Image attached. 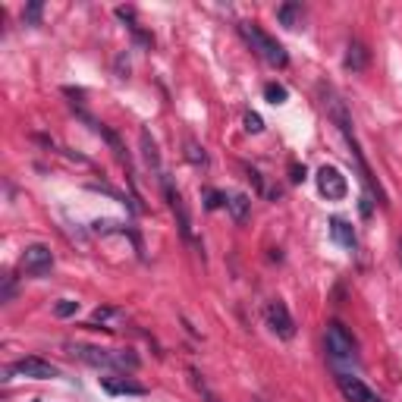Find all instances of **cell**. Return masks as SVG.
<instances>
[{
  "instance_id": "obj_1",
  "label": "cell",
  "mask_w": 402,
  "mask_h": 402,
  "mask_svg": "<svg viewBox=\"0 0 402 402\" xmlns=\"http://www.w3.org/2000/svg\"><path fill=\"white\" fill-rule=\"evenodd\" d=\"M324 107H327V113H330V120L336 123V129L342 133V138H346V145L352 148V157H355L358 170H362V182H364V189H368V192L374 195V199H377L380 204H386V195L380 192V186L374 182V177H371L368 164H364L362 148H358V138H355V129H352V120H349L346 104H342V98H340V94H336L333 89H324Z\"/></svg>"
},
{
  "instance_id": "obj_2",
  "label": "cell",
  "mask_w": 402,
  "mask_h": 402,
  "mask_svg": "<svg viewBox=\"0 0 402 402\" xmlns=\"http://www.w3.org/2000/svg\"><path fill=\"white\" fill-rule=\"evenodd\" d=\"M239 35H242L248 45H252L255 54H258L261 60H267L270 67H280V69H283V67L289 63L286 48H283L277 38H270V35H267L261 26H255V23H239Z\"/></svg>"
},
{
  "instance_id": "obj_3",
  "label": "cell",
  "mask_w": 402,
  "mask_h": 402,
  "mask_svg": "<svg viewBox=\"0 0 402 402\" xmlns=\"http://www.w3.org/2000/svg\"><path fill=\"white\" fill-rule=\"evenodd\" d=\"M76 355L94 368H120V371H135L138 358L133 352H111V349H94V346H76Z\"/></svg>"
},
{
  "instance_id": "obj_4",
  "label": "cell",
  "mask_w": 402,
  "mask_h": 402,
  "mask_svg": "<svg viewBox=\"0 0 402 402\" xmlns=\"http://www.w3.org/2000/svg\"><path fill=\"white\" fill-rule=\"evenodd\" d=\"M324 342H327V352H330L333 362H355V340L346 330V324L330 320L324 333Z\"/></svg>"
},
{
  "instance_id": "obj_5",
  "label": "cell",
  "mask_w": 402,
  "mask_h": 402,
  "mask_svg": "<svg viewBox=\"0 0 402 402\" xmlns=\"http://www.w3.org/2000/svg\"><path fill=\"white\" fill-rule=\"evenodd\" d=\"M318 189H320V195H324L327 201H342L349 195V179L342 177L340 167L324 164L318 170Z\"/></svg>"
},
{
  "instance_id": "obj_6",
  "label": "cell",
  "mask_w": 402,
  "mask_h": 402,
  "mask_svg": "<svg viewBox=\"0 0 402 402\" xmlns=\"http://www.w3.org/2000/svg\"><path fill=\"white\" fill-rule=\"evenodd\" d=\"M13 374L28 377V380H50V377L60 374V371H57L50 362H45V358L26 355V358H19V362H13L10 368H6V377H13Z\"/></svg>"
},
{
  "instance_id": "obj_7",
  "label": "cell",
  "mask_w": 402,
  "mask_h": 402,
  "mask_svg": "<svg viewBox=\"0 0 402 402\" xmlns=\"http://www.w3.org/2000/svg\"><path fill=\"white\" fill-rule=\"evenodd\" d=\"M264 318H267V327H270V330H274L277 336H280V340H292V336H296V320H292L286 302H280V298L267 302Z\"/></svg>"
},
{
  "instance_id": "obj_8",
  "label": "cell",
  "mask_w": 402,
  "mask_h": 402,
  "mask_svg": "<svg viewBox=\"0 0 402 402\" xmlns=\"http://www.w3.org/2000/svg\"><path fill=\"white\" fill-rule=\"evenodd\" d=\"M19 264H23L28 277H48L50 267H54V252L48 245H26Z\"/></svg>"
},
{
  "instance_id": "obj_9",
  "label": "cell",
  "mask_w": 402,
  "mask_h": 402,
  "mask_svg": "<svg viewBox=\"0 0 402 402\" xmlns=\"http://www.w3.org/2000/svg\"><path fill=\"white\" fill-rule=\"evenodd\" d=\"M336 386L340 393L346 396V402H380L377 393L364 384L362 377H352V374H336Z\"/></svg>"
},
{
  "instance_id": "obj_10",
  "label": "cell",
  "mask_w": 402,
  "mask_h": 402,
  "mask_svg": "<svg viewBox=\"0 0 402 402\" xmlns=\"http://www.w3.org/2000/svg\"><path fill=\"white\" fill-rule=\"evenodd\" d=\"M164 195H167V204H170L173 217H177V226H179L182 239H192V217H189L186 201H182V195L177 192V189H173L170 179H164Z\"/></svg>"
},
{
  "instance_id": "obj_11",
  "label": "cell",
  "mask_w": 402,
  "mask_h": 402,
  "mask_svg": "<svg viewBox=\"0 0 402 402\" xmlns=\"http://www.w3.org/2000/svg\"><path fill=\"white\" fill-rule=\"evenodd\" d=\"M368 60H371L368 48H364L362 41H352V45L346 48V60H342V67L352 69V72H364L368 69Z\"/></svg>"
},
{
  "instance_id": "obj_12",
  "label": "cell",
  "mask_w": 402,
  "mask_h": 402,
  "mask_svg": "<svg viewBox=\"0 0 402 402\" xmlns=\"http://www.w3.org/2000/svg\"><path fill=\"white\" fill-rule=\"evenodd\" d=\"M226 211H230V217L236 223H245L248 217H252V199L248 195H230V201H226Z\"/></svg>"
},
{
  "instance_id": "obj_13",
  "label": "cell",
  "mask_w": 402,
  "mask_h": 402,
  "mask_svg": "<svg viewBox=\"0 0 402 402\" xmlns=\"http://www.w3.org/2000/svg\"><path fill=\"white\" fill-rule=\"evenodd\" d=\"M101 386H104L107 393H113V396H142L145 393V386L129 384V380H113V377H104L101 380Z\"/></svg>"
},
{
  "instance_id": "obj_14",
  "label": "cell",
  "mask_w": 402,
  "mask_h": 402,
  "mask_svg": "<svg viewBox=\"0 0 402 402\" xmlns=\"http://www.w3.org/2000/svg\"><path fill=\"white\" fill-rule=\"evenodd\" d=\"M330 236L342 248H355V230L346 220H342V217H333V220H330Z\"/></svg>"
},
{
  "instance_id": "obj_15",
  "label": "cell",
  "mask_w": 402,
  "mask_h": 402,
  "mask_svg": "<svg viewBox=\"0 0 402 402\" xmlns=\"http://www.w3.org/2000/svg\"><path fill=\"white\" fill-rule=\"evenodd\" d=\"M138 142H142V151H145V164H148L151 170H160V155H157V145H155V138L148 135V129H142V135H138Z\"/></svg>"
},
{
  "instance_id": "obj_16",
  "label": "cell",
  "mask_w": 402,
  "mask_h": 402,
  "mask_svg": "<svg viewBox=\"0 0 402 402\" xmlns=\"http://www.w3.org/2000/svg\"><path fill=\"white\" fill-rule=\"evenodd\" d=\"M277 19L286 28H296L298 19H302V4H283L280 10H277Z\"/></svg>"
},
{
  "instance_id": "obj_17",
  "label": "cell",
  "mask_w": 402,
  "mask_h": 402,
  "mask_svg": "<svg viewBox=\"0 0 402 402\" xmlns=\"http://www.w3.org/2000/svg\"><path fill=\"white\" fill-rule=\"evenodd\" d=\"M186 157H189V164H195V167H208V155H204V148L195 138H186Z\"/></svg>"
},
{
  "instance_id": "obj_18",
  "label": "cell",
  "mask_w": 402,
  "mask_h": 402,
  "mask_svg": "<svg viewBox=\"0 0 402 402\" xmlns=\"http://www.w3.org/2000/svg\"><path fill=\"white\" fill-rule=\"evenodd\" d=\"M189 377H192V386H195V390H199V396H201L204 402H220V399L214 396V390H211V386H208V384H204V380H201V374H199V371H189Z\"/></svg>"
},
{
  "instance_id": "obj_19",
  "label": "cell",
  "mask_w": 402,
  "mask_h": 402,
  "mask_svg": "<svg viewBox=\"0 0 402 402\" xmlns=\"http://www.w3.org/2000/svg\"><path fill=\"white\" fill-rule=\"evenodd\" d=\"M264 98L270 101V104H286V89L277 82H267L264 85Z\"/></svg>"
},
{
  "instance_id": "obj_20",
  "label": "cell",
  "mask_w": 402,
  "mask_h": 402,
  "mask_svg": "<svg viewBox=\"0 0 402 402\" xmlns=\"http://www.w3.org/2000/svg\"><path fill=\"white\" fill-rule=\"evenodd\" d=\"M223 204H226V195L223 192H217V189H204V208L217 211V208H223Z\"/></svg>"
},
{
  "instance_id": "obj_21",
  "label": "cell",
  "mask_w": 402,
  "mask_h": 402,
  "mask_svg": "<svg viewBox=\"0 0 402 402\" xmlns=\"http://www.w3.org/2000/svg\"><path fill=\"white\" fill-rule=\"evenodd\" d=\"M41 10H45V4H41V0H35V4H28L26 10H23V19L28 26H38L41 23Z\"/></svg>"
},
{
  "instance_id": "obj_22",
  "label": "cell",
  "mask_w": 402,
  "mask_h": 402,
  "mask_svg": "<svg viewBox=\"0 0 402 402\" xmlns=\"http://www.w3.org/2000/svg\"><path fill=\"white\" fill-rule=\"evenodd\" d=\"M76 311H79V302H72V298H60V302L54 305V314H57V318H72Z\"/></svg>"
},
{
  "instance_id": "obj_23",
  "label": "cell",
  "mask_w": 402,
  "mask_h": 402,
  "mask_svg": "<svg viewBox=\"0 0 402 402\" xmlns=\"http://www.w3.org/2000/svg\"><path fill=\"white\" fill-rule=\"evenodd\" d=\"M245 129H248V133H261V129H264V123H261L258 113L248 111V113H245Z\"/></svg>"
},
{
  "instance_id": "obj_24",
  "label": "cell",
  "mask_w": 402,
  "mask_h": 402,
  "mask_svg": "<svg viewBox=\"0 0 402 402\" xmlns=\"http://www.w3.org/2000/svg\"><path fill=\"white\" fill-rule=\"evenodd\" d=\"M305 179V167L298 160H289V182H302Z\"/></svg>"
},
{
  "instance_id": "obj_25",
  "label": "cell",
  "mask_w": 402,
  "mask_h": 402,
  "mask_svg": "<svg viewBox=\"0 0 402 402\" xmlns=\"http://www.w3.org/2000/svg\"><path fill=\"white\" fill-rule=\"evenodd\" d=\"M111 314H113L111 308H98V311L91 314V320H94V324H98V320H107V318H111Z\"/></svg>"
}]
</instances>
